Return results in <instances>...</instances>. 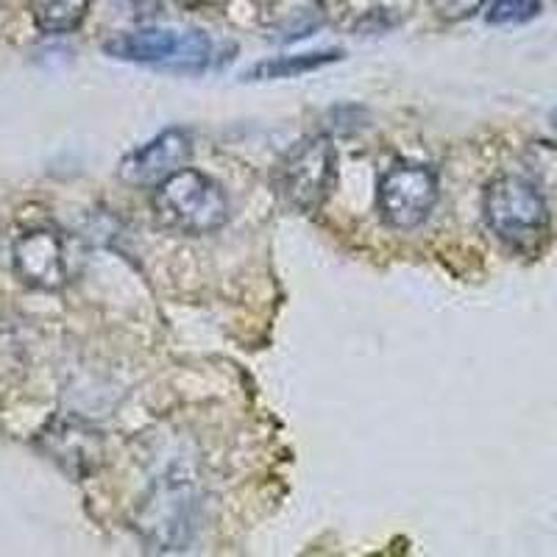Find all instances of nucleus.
I'll return each instance as SVG.
<instances>
[{"instance_id": "dca6fc26", "label": "nucleus", "mask_w": 557, "mask_h": 557, "mask_svg": "<svg viewBox=\"0 0 557 557\" xmlns=\"http://www.w3.org/2000/svg\"><path fill=\"white\" fill-rule=\"evenodd\" d=\"M178 3L187 9H215V7H223L226 0H178Z\"/></svg>"}, {"instance_id": "4468645a", "label": "nucleus", "mask_w": 557, "mask_h": 557, "mask_svg": "<svg viewBox=\"0 0 557 557\" xmlns=\"http://www.w3.org/2000/svg\"><path fill=\"white\" fill-rule=\"evenodd\" d=\"M426 3H430L437 17L449 20V23L469 20L471 14H476L485 7V0H426Z\"/></svg>"}, {"instance_id": "20e7f679", "label": "nucleus", "mask_w": 557, "mask_h": 557, "mask_svg": "<svg viewBox=\"0 0 557 557\" xmlns=\"http://www.w3.org/2000/svg\"><path fill=\"white\" fill-rule=\"evenodd\" d=\"M103 53L117 62L173 73H201L212 62V39L198 28H137L107 39Z\"/></svg>"}, {"instance_id": "0eeeda50", "label": "nucleus", "mask_w": 557, "mask_h": 557, "mask_svg": "<svg viewBox=\"0 0 557 557\" xmlns=\"http://www.w3.org/2000/svg\"><path fill=\"white\" fill-rule=\"evenodd\" d=\"M193 159V134L182 126H171L148 139L146 146L134 148L117 165L121 182L132 187H159V184L187 168Z\"/></svg>"}, {"instance_id": "f257e3e1", "label": "nucleus", "mask_w": 557, "mask_h": 557, "mask_svg": "<svg viewBox=\"0 0 557 557\" xmlns=\"http://www.w3.org/2000/svg\"><path fill=\"white\" fill-rule=\"evenodd\" d=\"M153 215L176 235H212L228 223V198L212 176L182 168L153 187Z\"/></svg>"}, {"instance_id": "39448f33", "label": "nucleus", "mask_w": 557, "mask_h": 557, "mask_svg": "<svg viewBox=\"0 0 557 557\" xmlns=\"http://www.w3.org/2000/svg\"><path fill=\"white\" fill-rule=\"evenodd\" d=\"M437 173L424 162H393L380 178L376 190V207H380L382 221L391 228H416L430 218L437 203Z\"/></svg>"}, {"instance_id": "6e6552de", "label": "nucleus", "mask_w": 557, "mask_h": 557, "mask_svg": "<svg viewBox=\"0 0 557 557\" xmlns=\"http://www.w3.org/2000/svg\"><path fill=\"white\" fill-rule=\"evenodd\" d=\"M39 446L59 469L76 480L92 474L103 457L101 432L84 424L82 418H53L39 435Z\"/></svg>"}, {"instance_id": "2eb2a0df", "label": "nucleus", "mask_w": 557, "mask_h": 557, "mask_svg": "<svg viewBox=\"0 0 557 557\" xmlns=\"http://www.w3.org/2000/svg\"><path fill=\"white\" fill-rule=\"evenodd\" d=\"M315 3L321 7L323 14L341 17V14L348 12V3H351V0H315Z\"/></svg>"}, {"instance_id": "423d86ee", "label": "nucleus", "mask_w": 557, "mask_h": 557, "mask_svg": "<svg viewBox=\"0 0 557 557\" xmlns=\"http://www.w3.org/2000/svg\"><path fill=\"white\" fill-rule=\"evenodd\" d=\"M14 276L32 290H62L70 282V246L51 226L26 228L12 246Z\"/></svg>"}, {"instance_id": "9b49d317", "label": "nucleus", "mask_w": 557, "mask_h": 557, "mask_svg": "<svg viewBox=\"0 0 557 557\" xmlns=\"http://www.w3.org/2000/svg\"><path fill=\"white\" fill-rule=\"evenodd\" d=\"M89 7L92 0H32V17L39 32L67 34L82 26Z\"/></svg>"}, {"instance_id": "f03ea898", "label": "nucleus", "mask_w": 557, "mask_h": 557, "mask_svg": "<svg viewBox=\"0 0 557 557\" xmlns=\"http://www.w3.org/2000/svg\"><path fill=\"white\" fill-rule=\"evenodd\" d=\"M482 212L491 232L516 251H530L549 232V203L532 178H494L485 187Z\"/></svg>"}, {"instance_id": "7ed1b4c3", "label": "nucleus", "mask_w": 557, "mask_h": 557, "mask_svg": "<svg viewBox=\"0 0 557 557\" xmlns=\"http://www.w3.org/2000/svg\"><path fill=\"white\" fill-rule=\"evenodd\" d=\"M335 184V146L330 137H301L273 168L278 201L298 215H312L326 203Z\"/></svg>"}, {"instance_id": "9d476101", "label": "nucleus", "mask_w": 557, "mask_h": 557, "mask_svg": "<svg viewBox=\"0 0 557 557\" xmlns=\"http://www.w3.org/2000/svg\"><path fill=\"white\" fill-rule=\"evenodd\" d=\"M343 59L341 51H315V53H296V57H276L265 59V62L253 64L251 70H246L248 82H273V78H293L301 76V73H312V70H321L326 64Z\"/></svg>"}, {"instance_id": "1a4fd4ad", "label": "nucleus", "mask_w": 557, "mask_h": 557, "mask_svg": "<svg viewBox=\"0 0 557 557\" xmlns=\"http://www.w3.org/2000/svg\"><path fill=\"white\" fill-rule=\"evenodd\" d=\"M193 499L182 482H165L153 491L148 499L146 513H143V532L157 549H178V544L187 541L190 530Z\"/></svg>"}, {"instance_id": "ddd939ff", "label": "nucleus", "mask_w": 557, "mask_h": 557, "mask_svg": "<svg viewBox=\"0 0 557 557\" xmlns=\"http://www.w3.org/2000/svg\"><path fill=\"white\" fill-rule=\"evenodd\" d=\"M527 165L532 171V182L539 184V190H557V146L552 143H535L530 148Z\"/></svg>"}, {"instance_id": "f3484780", "label": "nucleus", "mask_w": 557, "mask_h": 557, "mask_svg": "<svg viewBox=\"0 0 557 557\" xmlns=\"http://www.w3.org/2000/svg\"><path fill=\"white\" fill-rule=\"evenodd\" d=\"M549 123H552V126H555V128H557V107H555V109H552V112H549Z\"/></svg>"}, {"instance_id": "f8f14e48", "label": "nucleus", "mask_w": 557, "mask_h": 557, "mask_svg": "<svg viewBox=\"0 0 557 557\" xmlns=\"http://www.w3.org/2000/svg\"><path fill=\"white\" fill-rule=\"evenodd\" d=\"M541 0H494L485 20L491 26H521L541 14Z\"/></svg>"}]
</instances>
